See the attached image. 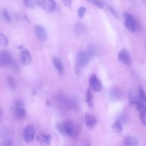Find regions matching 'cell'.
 Returning <instances> with one entry per match:
<instances>
[{"mask_svg": "<svg viewBox=\"0 0 146 146\" xmlns=\"http://www.w3.org/2000/svg\"><path fill=\"white\" fill-rule=\"evenodd\" d=\"M140 119L144 125H146V113L144 112H140Z\"/></svg>", "mask_w": 146, "mask_h": 146, "instance_id": "cell-29", "label": "cell"}, {"mask_svg": "<svg viewBox=\"0 0 146 146\" xmlns=\"http://www.w3.org/2000/svg\"><path fill=\"white\" fill-rule=\"evenodd\" d=\"M85 26L82 23H78L75 26V31L78 34H81L84 33Z\"/></svg>", "mask_w": 146, "mask_h": 146, "instance_id": "cell-21", "label": "cell"}, {"mask_svg": "<svg viewBox=\"0 0 146 146\" xmlns=\"http://www.w3.org/2000/svg\"><path fill=\"white\" fill-rule=\"evenodd\" d=\"M26 115V110L23 102L21 100H16L14 104V115L15 118H23Z\"/></svg>", "mask_w": 146, "mask_h": 146, "instance_id": "cell-3", "label": "cell"}, {"mask_svg": "<svg viewBox=\"0 0 146 146\" xmlns=\"http://www.w3.org/2000/svg\"><path fill=\"white\" fill-rule=\"evenodd\" d=\"M62 1L63 2V3L67 6L68 7H70L71 5V1L72 0H62Z\"/></svg>", "mask_w": 146, "mask_h": 146, "instance_id": "cell-31", "label": "cell"}, {"mask_svg": "<svg viewBox=\"0 0 146 146\" xmlns=\"http://www.w3.org/2000/svg\"><path fill=\"white\" fill-rule=\"evenodd\" d=\"M118 59L120 62L126 66H130L132 60L131 55L126 49L121 50L118 54Z\"/></svg>", "mask_w": 146, "mask_h": 146, "instance_id": "cell-5", "label": "cell"}, {"mask_svg": "<svg viewBox=\"0 0 146 146\" xmlns=\"http://www.w3.org/2000/svg\"><path fill=\"white\" fill-rule=\"evenodd\" d=\"M36 129L35 126L32 124L27 125L23 131V136L25 140L27 143H30L34 139L35 136Z\"/></svg>", "mask_w": 146, "mask_h": 146, "instance_id": "cell-4", "label": "cell"}, {"mask_svg": "<svg viewBox=\"0 0 146 146\" xmlns=\"http://www.w3.org/2000/svg\"><path fill=\"white\" fill-rule=\"evenodd\" d=\"M39 137V141L40 142H42V143L46 144L47 146H48L51 141V136L50 135H46V134H42L40 136H38Z\"/></svg>", "mask_w": 146, "mask_h": 146, "instance_id": "cell-17", "label": "cell"}, {"mask_svg": "<svg viewBox=\"0 0 146 146\" xmlns=\"http://www.w3.org/2000/svg\"><path fill=\"white\" fill-rule=\"evenodd\" d=\"M123 17L124 20V23L127 29L131 33L135 32L137 28V24L133 17L128 13H124Z\"/></svg>", "mask_w": 146, "mask_h": 146, "instance_id": "cell-2", "label": "cell"}, {"mask_svg": "<svg viewBox=\"0 0 146 146\" xmlns=\"http://www.w3.org/2000/svg\"><path fill=\"white\" fill-rule=\"evenodd\" d=\"M35 33L38 38L40 40H45L47 39V33L45 29L40 25H37L35 27Z\"/></svg>", "mask_w": 146, "mask_h": 146, "instance_id": "cell-11", "label": "cell"}, {"mask_svg": "<svg viewBox=\"0 0 146 146\" xmlns=\"http://www.w3.org/2000/svg\"><path fill=\"white\" fill-rule=\"evenodd\" d=\"M84 120L86 125L88 128H93L97 123L96 118L92 115L90 113H85L84 116Z\"/></svg>", "mask_w": 146, "mask_h": 146, "instance_id": "cell-10", "label": "cell"}, {"mask_svg": "<svg viewBox=\"0 0 146 146\" xmlns=\"http://www.w3.org/2000/svg\"><path fill=\"white\" fill-rule=\"evenodd\" d=\"M92 99H93V96H92L91 90L90 89H88L86 93V102L87 106L90 108L92 107Z\"/></svg>", "mask_w": 146, "mask_h": 146, "instance_id": "cell-18", "label": "cell"}, {"mask_svg": "<svg viewBox=\"0 0 146 146\" xmlns=\"http://www.w3.org/2000/svg\"><path fill=\"white\" fill-rule=\"evenodd\" d=\"M112 129L116 133H121L123 130L121 124L119 121H115L112 125Z\"/></svg>", "mask_w": 146, "mask_h": 146, "instance_id": "cell-19", "label": "cell"}, {"mask_svg": "<svg viewBox=\"0 0 146 146\" xmlns=\"http://www.w3.org/2000/svg\"><path fill=\"white\" fill-rule=\"evenodd\" d=\"M7 82L9 86L10 87V88H11V89L15 88V87L17 86V82L13 76H11L10 75L7 76Z\"/></svg>", "mask_w": 146, "mask_h": 146, "instance_id": "cell-20", "label": "cell"}, {"mask_svg": "<svg viewBox=\"0 0 146 146\" xmlns=\"http://www.w3.org/2000/svg\"><path fill=\"white\" fill-rule=\"evenodd\" d=\"M86 11V8L84 7H80L78 9V15L79 17L82 18L84 15V14H85Z\"/></svg>", "mask_w": 146, "mask_h": 146, "instance_id": "cell-28", "label": "cell"}, {"mask_svg": "<svg viewBox=\"0 0 146 146\" xmlns=\"http://www.w3.org/2000/svg\"><path fill=\"white\" fill-rule=\"evenodd\" d=\"M108 8L112 14L113 15H114V16H115V17H116L117 18H119V17H118V15H117L116 11H115V10L111 6H108Z\"/></svg>", "mask_w": 146, "mask_h": 146, "instance_id": "cell-30", "label": "cell"}, {"mask_svg": "<svg viewBox=\"0 0 146 146\" xmlns=\"http://www.w3.org/2000/svg\"><path fill=\"white\" fill-rule=\"evenodd\" d=\"M1 113H2V111H1V107H0V116H1Z\"/></svg>", "mask_w": 146, "mask_h": 146, "instance_id": "cell-32", "label": "cell"}, {"mask_svg": "<svg viewBox=\"0 0 146 146\" xmlns=\"http://www.w3.org/2000/svg\"><path fill=\"white\" fill-rule=\"evenodd\" d=\"M1 16L3 18V19L7 22H10L11 21V18L7 12V11L6 9H2L1 11Z\"/></svg>", "mask_w": 146, "mask_h": 146, "instance_id": "cell-22", "label": "cell"}, {"mask_svg": "<svg viewBox=\"0 0 146 146\" xmlns=\"http://www.w3.org/2000/svg\"><path fill=\"white\" fill-rule=\"evenodd\" d=\"M124 146H139V140L135 136H128L124 137L123 140Z\"/></svg>", "mask_w": 146, "mask_h": 146, "instance_id": "cell-12", "label": "cell"}, {"mask_svg": "<svg viewBox=\"0 0 146 146\" xmlns=\"http://www.w3.org/2000/svg\"><path fill=\"white\" fill-rule=\"evenodd\" d=\"M9 43L7 37L3 34L0 33V44L2 46H7Z\"/></svg>", "mask_w": 146, "mask_h": 146, "instance_id": "cell-23", "label": "cell"}, {"mask_svg": "<svg viewBox=\"0 0 146 146\" xmlns=\"http://www.w3.org/2000/svg\"><path fill=\"white\" fill-rule=\"evenodd\" d=\"M22 61L23 64L29 65L31 61V56L29 51L27 49H22L21 51Z\"/></svg>", "mask_w": 146, "mask_h": 146, "instance_id": "cell-13", "label": "cell"}, {"mask_svg": "<svg viewBox=\"0 0 146 146\" xmlns=\"http://www.w3.org/2000/svg\"><path fill=\"white\" fill-rule=\"evenodd\" d=\"M122 96L121 91L116 88H112L109 91V98L112 101L119 100Z\"/></svg>", "mask_w": 146, "mask_h": 146, "instance_id": "cell-14", "label": "cell"}, {"mask_svg": "<svg viewBox=\"0 0 146 146\" xmlns=\"http://www.w3.org/2000/svg\"><path fill=\"white\" fill-rule=\"evenodd\" d=\"M54 65L59 74H62L64 71L63 66L61 59L58 56H54L53 58Z\"/></svg>", "mask_w": 146, "mask_h": 146, "instance_id": "cell-15", "label": "cell"}, {"mask_svg": "<svg viewBox=\"0 0 146 146\" xmlns=\"http://www.w3.org/2000/svg\"><path fill=\"white\" fill-rule=\"evenodd\" d=\"M11 62V56L6 50L0 51V67H3L9 65Z\"/></svg>", "mask_w": 146, "mask_h": 146, "instance_id": "cell-9", "label": "cell"}, {"mask_svg": "<svg viewBox=\"0 0 146 146\" xmlns=\"http://www.w3.org/2000/svg\"><path fill=\"white\" fill-rule=\"evenodd\" d=\"M13 141L11 139H6L4 140L2 143L1 146H13Z\"/></svg>", "mask_w": 146, "mask_h": 146, "instance_id": "cell-27", "label": "cell"}, {"mask_svg": "<svg viewBox=\"0 0 146 146\" xmlns=\"http://www.w3.org/2000/svg\"><path fill=\"white\" fill-rule=\"evenodd\" d=\"M25 6L28 8H33L35 6V0H23Z\"/></svg>", "mask_w": 146, "mask_h": 146, "instance_id": "cell-26", "label": "cell"}, {"mask_svg": "<svg viewBox=\"0 0 146 146\" xmlns=\"http://www.w3.org/2000/svg\"><path fill=\"white\" fill-rule=\"evenodd\" d=\"M91 3L94 4L99 9H103L104 7V3L100 0H88Z\"/></svg>", "mask_w": 146, "mask_h": 146, "instance_id": "cell-24", "label": "cell"}, {"mask_svg": "<svg viewBox=\"0 0 146 146\" xmlns=\"http://www.w3.org/2000/svg\"><path fill=\"white\" fill-rule=\"evenodd\" d=\"M62 123L63 135L75 137L79 135L80 132V126L77 123L71 119H67Z\"/></svg>", "mask_w": 146, "mask_h": 146, "instance_id": "cell-1", "label": "cell"}, {"mask_svg": "<svg viewBox=\"0 0 146 146\" xmlns=\"http://www.w3.org/2000/svg\"><path fill=\"white\" fill-rule=\"evenodd\" d=\"M98 50L97 47L94 44H90L87 47V54L90 56H95L98 54Z\"/></svg>", "mask_w": 146, "mask_h": 146, "instance_id": "cell-16", "label": "cell"}, {"mask_svg": "<svg viewBox=\"0 0 146 146\" xmlns=\"http://www.w3.org/2000/svg\"><path fill=\"white\" fill-rule=\"evenodd\" d=\"M89 84L91 89L94 92H99L102 88L100 80L95 74L91 75L89 79Z\"/></svg>", "mask_w": 146, "mask_h": 146, "instance_id": "cell-7", "label": "cell"}, {"mask_svg": "<svg viewBox=\"0 0 146 146\" xmlns=\"http://www.w3.org/2000/svg\"><path fill=\"white\" fill-rule=\"evenodd\" d=\"M139 96L141 100L143 102H146V94L145 93L144 90L141 87H139Z\"/></svg>", "mask_w": 146, "mask_h": 146, "instance_id": "cell-25", "label": "cell"}, {"mask_svg": "<svg viewBox=\"0 0 146 146\" xmlns=\"http://www.w3.org/2000/svg\"><path fill=\"white\" fill-rule=\"evenodd\" d=\"M90 61V56L87 52H79L76 56V64L78 67H82L86 66Z\"/></svg>", "mask_w": 146, "mask_h": 146, "instance_id": "cell-6", "label": "cell"}, {"mask_svg": "<svg viewBox=\"0 0 146 146\" xmlns=\"http://www.w3.org/2000/svg\"><path fill=\"white\" fill-rule=\"evenodd\" d=\"M40 5L47 13H52L56 9L55 0H41Z\"/></svg>", "mask_w": 146, "mask_h": 146, "instance_id": "cell-8", "label": "cell"}]
</instances>
